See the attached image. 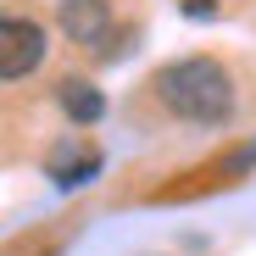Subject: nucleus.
<instances>
[{"mask_svg": "<svg viewBox=\"0 0 256 256\" xmlns=\"http://www.w3.org/2000/svg\"><path fill=\"white\" fill-rule=\"evenodd\" d=\"M156 100L184 117V122H200V128H218L234 117V78L223 62L212 56H184V62H167L156 78Z\"/></svg>", "mask_w": 256, "mask_h": 256, "instance_id": "nucleus-1", "label": "nucleus"}, {"mask_svg": "<svg viewBox=\"0 0 256 256\" xmlns=\"http://www.w3.org/2000/svg\"><path fill=\"white\" fill-rule=\"evenodd\" d=\"M39 62H45V28H39L34 17H6L0 22V78L17 84Z\"/></svg>", "mask_w": 256, "mask_h": 256, "instance_id": "nucleus-2", "label": "nucleus"}, {"mask_svg": "<svg viewBox=\"0 0 256 256\" xmlns=\"http://www.w3.org/2000/svg\"><path fill=\"white\" fill-rule=\"evenodd\" d=\"M45 173H50L62 190L90 184V178L100 173V150H95V145H78V140H62V145L50 150V162H45Z\"/></svg>", "mask_w": 256, "mask_h": 256, "instance_id": "nucleus-3", "label": "nucleus"}, {"mask_svg": "<svg viewBox=\"0 0 256 256\" xmlns=\"http://www.w3.org/2000/svg\"><path fill=\"white\" fill-rule=\"evenodd\" d=\"M62 28L78 45H100L112 34V6L106 0H62Z\"/></svg>", "mask_w": 256, "mask_h": 256, "instance_id": "nucleus-4", "label": "nucleus"}, {"mask_svg": "<svg viewBox=\"0 0 256 256\" xmlns=\"http://www.w3.org/2000/svg\"><path fill=\"white\" fill-rule=\"evenodd\" d=\"M56 100H62V112H67L78 128H90V122H100V117H106V95L95 90L90 78H62Z\"/></svg>", "mask_w": 256, "mask_h": 256, "instance_id": "nucleus-5", "label": "nucleus"}]
</instances>
